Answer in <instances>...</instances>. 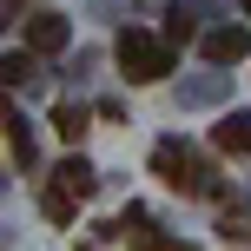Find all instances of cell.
Wrapping results in <instances>:
<instances>
[{
  "label": "cell",
  "mask_w": 251,
  "mask_h": 251,
  "mask_svg": "<svg viewBox=\"0 0 251 251\" xmlns=\"http://www.w3.org/2000/svg\"><path fill=\"white\" fill-rule=\"evenodd\" d=\"M152 165H159V178H172V185H185V192H212V165H199L178 139H165V146L152 152Z\"/></svg>",
  "instance_id": "7a4b0ae2"
},
{
  "label": "cell",
  "mask_w": 251,
  "mask_h": 251,
  "mask_svg": "<svg viewBox=\"0 0 251 251\" xmlns=\"http://www.w3.org/2000/svg\"><path fill=\"white\" fill-rule=\"evenodd\" d=\"M113 53H119L126 79H139V86H152V79L172 73V47H165L159 33H146V26H126V33L113 40Z\"/></svg>",
  "instance_id": "6da1fadb"
},
{
  "label": "cell",
  "mask_w": 251,
  "mask_h": 251,
  "mask_svg": "<svg viewBox=\"0 0 251 251\" xmlns=\"http://www.w3.org/2000/svg\"><path fill=\"white\" fill-rule=\"evenodd\" d=\"M66 33H73V26H66L60 13H33V20H26V53H33V60H40V53H60Z\"/></svg>",
  "instance_id": "277c9868"
},
{
  "label": "cell",
  "mask_w": 251,
  "mask_h": 251,
  "mask_svg": "<svg viewBox=\"0 0 251 251\" xmlns=\"http://www.w3.org/2000/svg\"><path fill=\"white\" fill-rule=\"evenodd\" d=\"M7 20H13V0H0V26H7Z\"/></svg>",
  "instance_id": "7c38bea8"
},
{
  "label": "cell",
  "mask_w": 251,
  "mask_h": 251,
  "mask_svg": "<svg viewBox=\"0 0 251 251\" xmlns=\"http://www.w3.org/2000/svg\"><path fill=\"white\" fill-rule=\"evenodd\" d=\"M53 132H60L66 146H79V132H86V106H53Z\"/></svg>",
  "instance_id": "ba28073f"
},
{
  "label": "cell",
  "mask_w": 251,
  "mask_h": 251,
  "mask_svg": "<svg viewBox=\"0 0 251 251\" xmlns=\"http://www.w3.org/2000/svg\"><path fill=\"white\" fill-rule=\"evenodd\" d=\"M199 47H205V60H212V66H238L245 53H251V33H245V26H212Z\"/></svg>",
  "instance_id": "3957f363"
},
{
  "label": "cell",
  "mask_w": 251,
  "mask_h": 251,
  "mask_svg": "<svg viewBox=\"0 0 251 251\" xmlns=\"http://www.w3.org/2000/svg\"><path fill=\"white\" fill-rule=\"evenodd\" d=\"M73 192H60V185H47V218H53V225H66V218H73Z\"/></svg>",
  "instance_id": "30bf717a"
},
{
  "label": "cell",
  "mask_w": 251,
  "mask_h": 251,
  "mask_svg": "<svg viewBox=\"0 0 251 251\" xmlns=\"http://www.w3.org/2000/svg\"><path fill=\"white\" fill-rule=\"evenodd\" d=\"M0 126H7V146H13V159H20V165H33V126L20 119V106H7V100H0Z\"/></svg>",
  "instance_id": "8992f818"
},
{
  "label": "cell",
  "mask_w": 251,
  "mask_h": 251,
  "mask_svg": "<svg viewBox=\"0 0 251 251\" xmlns=\"http://www.w3.org/2000/svg\"><path fill=\"white\" fill-rule=\"evenodd\" d=\"M33 79V53H0V86H26Z\"/></svg>",
  "instance_id": "9c48e42d"
},
{
  "label": "cell",
  "mask_w": 251,
  "mask_h": 251,
  "mask_svg": "<svg viewBox=\"0 0 251 251\" xmlns=\"http://www.w3.org/2000/svg\"><path fill=\"white\" fill-rule=\"evenodd\" d=\"M53 185H60V192H73V199H86V192L100 185V172H93L86 159H60V172H53Z\"/></svg>",
  "instance_id": "52a82bcc"
},
{
  "label": "cell",
  "mask_w": 251,
  "mask_h": 251,
  "mask_svg": "<svg viewBox=\"0 0 251 251\" xmlns=\"http://www.w3.org/2000/svg\"><path fill=\"white\" fill-rule=\"evenodd\" d=\"M212 146L218 152H251V113H225L212 126Z\"/></svg>",
  "instance_id": "5b68a950"
},
{
  "label": "cell",
  "mask_w": 251,
  "mask_h": 251,
  "mask_svg": "<svg viewBox=\"0 0 251 251\" xmlns=\"http://www.w3.org/2000/svg\"><path fill=\"white\" fill-rule=\"evenodd\" d=\"M165 40H178V47L192 40V7H172V13H165Z\"/></svg>",
  "instance_id": "8fae6325"
}]
</instances>
